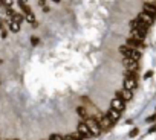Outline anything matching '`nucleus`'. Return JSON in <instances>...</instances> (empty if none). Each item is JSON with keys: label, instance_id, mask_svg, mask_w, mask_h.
Here are the masks:
<instances>
[{"label": "nucleus", "instance_id": "f257e3e1", "mask_svg": "<svg viewBox=\"0 0 156 140\" xmlns=\"http://www.w3.org/2000/svg\"><path fill=\"white\" fill-rule=\"evenodd\" d=\"M84 123L87 125V128H89V131L92 132V135H100L101 134V126H100V123H98V120L95 119V117H92V116H89L87 119H84Z\"/></svg>", "mask_w": 156, "mask_h": 140}, {"label": "nucleus", "instance_id": "f03ea898", "mask_svg": "<svg viewBox=\"0 0 156 140\" xmlns=\"http://www.w3.org/2000/svg\"><path fill=\"white\" fill-rule=\"evenodd\" d=\"M122 64H124V67H126L127 70H130V72H138V68H139L138 61H135V59H132V58H124V59H122Z\"/></svg>", "mask_w": 156, "mask_h": 140}, {"label": "nucleus", "instance_id": "7ed1b4c3", "mask_svg": "<svg viewBox=\"0 0 156 140\" xmlns=\"http://www.w3.org/2000/svg\"><path fill=\"white\" fill-rule=\"evenodd\" d=\"M76 132H80L84 138H89V137H94L92 135V132L89 131V128H87V125L84 123V120L83 122H80L78 123V126H76Z\"/></svg>", "mask_w": 156, "mask_h": 140}, {"label": "nucleus", "instance_id": "20e7f679", "mask_svg": "<svg viewBox=\"0 0 156 140\" xmlns=\"http://www.w3.org/2000/svg\"><path fill=\"white\" fill-rule=\"evenodd\" d=\"M110 108H113V110H116V111H124L126 110V102L122 101V99H118V98H113L112 99V102H110Z\"/></svg>", "mask_w": 156, "mask_h": 140}, {"label": "nucleus", "instance_id": "39448f33", "mask_svg": "<svg viewBox=\"0 0 156 140\" xmlns=\"http://www.w3.org/2000/svg\"><path fill=\"white\" fill-rule=\"evenodd\" d=\"M136 20H138V22H141L142 25H145L147 28H148V26H150V25L153 23V17H151V15H148V14H145L144 11L138 14V17H136Z\"/></svg>", "mask_w": 156, "mask_h": 140}, {"label": "nucleus", "instance_id": "423d86ee", "mask_svg": "<svg viewBox=\"0 0 156 140\" xmlns=\"http://www.w3.org/2000/svg\"><path fill=\"white\" fill-rule=\"evenodd\" d=\"M136 88V78H130V76H126L124 79V90H135Z\"/></svg>", "mask_w": 156, "mask_h": 140}, {"label": "nucleus", "instance_id": "0eeeda50", "mask_svg": "<svg viewBox=\"0 0 156 140\" xmlns=\"http://www.w3.org/2000/svg\"><path fill=\"white\" fill-rule=\"evenodd\" d=\"M119 114H121V113H119V111H116V110H113V108H109V110H107V113H106V116H107L113 123H116V122L119 120V117H121Z\"/></svg>", "mask_w": 156, "mask_h": 140}, {"label": "nucleus", "instance_id": "6e6552de", "mask_svg": "<svg viewBox=\"0 0 156 140\" xmlns=\"http://www.w3.org/2000/svg\"><path fill=\"white\" fill-rule=\"evenodd\" d=\"M126 44H127L129 47H132V49H139V47H142V46H144L141 40H136V38H132V37H130V38H127Z\"/></svg>", "mask_w": 156, "mask_h": 140}, {"label": "nucleus", "instance_id": "1a4fd4ad", "mask_svg": "<svg viewBox=\"0 0 156 140\" xmlns=\"http://www.w3.org/2000/svg\"><path fill=\"white\" fill-rule=\"evenodd\" d=\"M144 12L148 14V15H151V17H154L156 15V5H153V3H144Z\"/></svg>", "mask_w": 156, "mask_h": 140}, {"label": "nucleus", "instance_id": "9d476101", "mask_svg": "<svg viewBox=\"0 0 156 140\" xmlns=\"http://www.w3.org/2000/svg\"><path fill=\"white\" fill-rule=\"evenodd\" d=\"M132 52H133V49H132V47H129L127 44H122V46H119V53H121L124 58H130Z\"/></svg>", "mask_w": 156, "mask_h": 140}, {"label": "nucleus", "instance_id": "9b49d317", "mask_svg": "<svg viewBox=\"0 0 156 140\" xmlns=\"http://www.w3.org/2000/svg\"><path fill=\"white\" fill-rule=\"evenodd\" d=\"M8 28H9V31L14 32V34L20 32V25H19L17 22H14V20H8Z\"/></svg>", "mask_w": 156, "mask_h": 140}, {"label": "nucleus", "instance_id": "f8f14e48", "mask_svg": "<svg viewBox=\"0 0 156 140\" xmlns=\"http://www.w3.org/2000/svg\"><path fill=\"white\" fill-rule=\"evenodd\" d=\"M76 114L80 116L81 119H87V117H89V113H87L86 107H78V108H76Z\"/></svg>", "mask_w": 156, "mask_h": 140}, {"label": "nucleus", "instance_id": "ddd939ff", "mask_svg": "<svg viewBox=\"0 0 156 140\" xmlns=\"http://www.w3.org/2000/svg\"><path fill=\"white\" fill-rule=\"evenodd\" d=\"M121 93H122V101H124V102L132 101V98H133V92H130V90H121Z\"/></svg>", "mask_w": 156, "mask_h": 140}, {"label": "nucleus", "instance_id": "4468645a", "mask_svg": "<svg viewBox=\"0 0 156 140\" xmlns=\"http://www.w3.org/2000/svg\"><path fill=\"white\" fill-rule=\"evenodd\" d=\"M25 20H26L28 23H31V25H34V26H35V15H34V12H32V11L25 14Z\"/></svg>", "mask_w": 156, "mask_h": 140}, {"label": "nucleus", "instance_id": "2eb2a0df", "mask_svg": "<svg viewBox=\"0 0 156 140\" xmlns=\"http://www.w3.org/2000/svg\"><path fill=\"white\" fill-rule=\"evenodd\" d=\"M12 20H14V22H17V23L20 25V23L25 20V15H23V14H19V12H16V15L12 17Z\"/></svg>", "mask_w": 156, "mask_h": 140}, {"label": "nucleus", "instance_id": "dca6fc26", "mask_svg": "<svg viewBox=\"0 0 156 140\" xmlns=\"http://www.w3.org/2000/svg\"><path fill=\"white\" fill-rule=\"evenodd\" d=\"M48 140H63V135H61V134H57V132H55V134H51Z\"/></svg>", "mask_w": 156, "mask_h": 140}, {"label": "nucleus", "instance_id": "f3484780", "mask_svg": "<svg viewBox=\"0 0 156 140\" xmlns=\"http://www.w3.org/2000/svg\"><path fill=\"white\" fill-rule=\"evenodd\" d=\"M6 15L9 17V20H12V17L16 15V11L12 8H6Z\"/></svg>", "mask_w": 156, "mask_h": 140}, {"label": "nucleus", "instance_id": "a211bd4d", "mask_svg": "<svg viewBox=\"0 0 156 140\" xmlns=\"http://www.w3.org/2000/svg\"><path fill=\"white\" fill-rule=\"evenodd\" d=\"M139 134V128H133L130 132H129V137H136Z\"/></svg>", "mask_w": 156, "mask_h": 140}, {"label": "nucleus", "instance_id": "6ab92c4d", "mask_svg": "<svg viewBox=\"0 0 156 140\" xmlns=\"http://www.w3.org/2000/svg\"><path fill=\"white\" fill-rule=\"evenodd\" d=\"M72 135H73V138H75V140H84V137H83L80 132H72Z\"/></svg>", "mask_w": 156, "mask_h": 140}, {"label": "nucleus", "instance_id": "aec40b11", "mask_svg": "<svg viewBox=\"0 0 156 140\" xmlns=\"http://www.w3.org/2000/svg\"><path fill=\"white\" fill-rule=\"evenodd\" d=\"M40 43V38H37V37H31V44L32 46H37Z\"/></svg>", "mask_w": 156, "mask_h": 140}, {"label": "nucleus", "instance_id": "412c9836", "mask_svg": "<svg viewBox=\"0 0 156 140\" xmlns=\"http://www.w3.org/2000/svg\"><path fill=\"white\" fill-rule=\"evenodd\" d=\"M153 76V72H151V70H148V72L144 75V79H148V78H151Z\"/></svg>", "mask_w": 156, "mask_h": 140}, {"label": "nucleus", "instance_id": "4be33fe9", "mask_svg": "<svg viewBox=\"0 0 156 140\" xmlns=\"http://www.w3.org/2000/svg\"><path fill=\"white\" fill-rule=\"evenodd\" d=\"M154 120H156V114H153V116L147 117V122H148V123H151V122H154Z\"/></svg>", "mask_w": 156, "mask_h": 140}, {"label": "nucleus", "instance_id": "5701e85b", "mask_svg": "<svg viewBox=\"0 0 156 140\" xmlns=\"http://www.w3.org/2000/svg\"><path fill=\"white\" fill-rule=\"evenodd\" d=\"M63 140H75L72 134H67V135H63Z\"/></svg>", "mask_w": 156, "mask_h": 140}, {"label": "nucleus", "instance_id": "b1692460", "mask_svg": "<svg viewBox=\"0 0 156 140\" xmlns=\"http://www.w3.org/2000/svg\"><path fill=\"white\" fill-rule=\"evenodd\" d=\"M154 131H156V125H153V126L148 129V132H150V134H151V132H154Z\"/></svg>", "mask_w": 156, "mask_h": 140}, {"label": "nucleus", "instance_id": "393cba45", "mask_svg": "<svg viewBox=\"0 0 156 140\" xmlns=\"http://www.w3.org/2000/svg\"><path fill=\"white\" fill-rule=\"evenodd\" d=\"M40 2V6H44V3H46V0H38Z\"/></svg>", "mask_w": 156, "mask_h": 140}, {"label": "nucleus", "instance_id": "a878e982", "mask_svg": "<svg viewBox=\"0 0 156 140\" xmlns=\"http://www.w3.org/2000/svg\"><path fill=\"white\" fill-rule=\"evenodd\" d=\"M14 140H20V138H14Z\"/></svg>", "mask_w": 156, "mask_h": 140}]
</instances>
